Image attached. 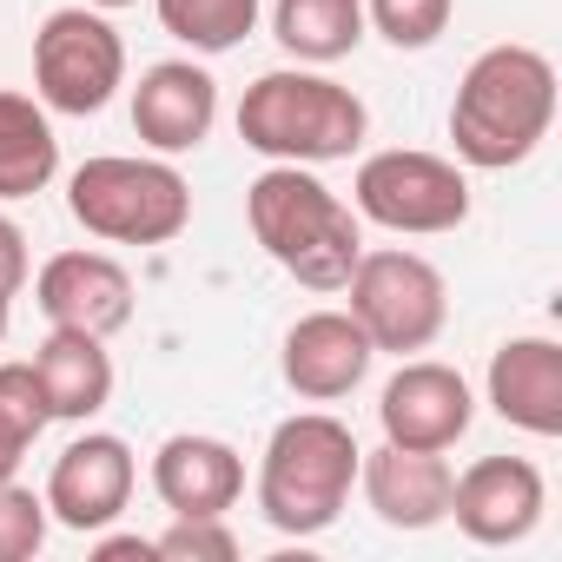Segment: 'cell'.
<instances>
[{"label": "cell", "mask_w": 562, "mask_h": 562, "mask_svg": "<svg viewBox=\"0 0 562 562\" xmlns=\"http://www.w3.org/2000/svg\"><path fill=\"white\" fill-rule=\"evenodd\" d=\"M555 126V60L542 47L503 41L483 47L450 100V146L463 172H509L522 166Z\"/></svg>", "instance_id": "1"}, {"label": "cell", "mask_w": 562, "mask_h": 562, "mask_svg": "<svg viewBox=\"0 0 562 562\" xmlns=\"http://www.w3.org/2000/svg\"><path fill=\"white\" fill-rule=\"evenodd\" d=\"M245 225L265 258L299 278L305 292H345V278L364 251V218L318 179V166H265L245 186Z\"/></svg>", "instance_id": "2"}, {"label": "cell", "mask_w": 562, "mask_h": 562, "mask_svg": "<svg viewBox=\"0 0 562 562\" xmlns=\"http://www.w3.org/2000/svg\"><path fill=\"white\" fill-rule=\"evenodd\" d=\"M371 133L364 100L325 67H271L238 100V139L278 166H331L351 159Z\"/></svg>", "instance_id": "3"}, {"label": "cell", "mask_w": 562, "mask_h": 562, "mask_svg": "<svg viewBox=\"0 0 562 562\" xmlns=\"http://www.w3.org/2000/svg\"><path fill=\"white\" fill-rule=\"evenodd\" d=\"M358 437L345 417L331 411H299L285 417L271 437H265V457H258V509L278 536H325L351 490H358Z\"/></svg>", "instance_id": "4"}, {"label": "cell", "mask_w": 562, "mask_h": 562, "mask_svg": "<svg viewBox=\"0 0 562 562\" xmlns=\"http://www.w3.org/2000/svg\"><path fill=\"white\" fill-rule=\"evenodd\" d=\"M67 212L87 238L106 245H172L192 225V186L159 153H100L74 166Z\"/></svg>", "instance_id": "5"}, {"label": "cell", "mask_w": 562, "mask_h": 562, "mask_svg": "<svg viewBox=\"0 0 562 562\" xmlns=\"http://www.w3.org/2000/svg\"><path fill=\"white\" fill-rule=\"evenodd\" d=\"M345 312L364 325L371 351H391V358H417L443 338L450 325V285L443 271L424 258V251H404V245H384V251H358L351 278H345Z\"/></svg>", "instance_id": "6"}, {"label": "cell", "mask_w": 562, "mask_h": 562, "mask_svg": "<svg viewBox=\"0 0 562 562\" xmlns=\"http://www.w3.org/2000/svg\"><path fill=\"white\" fill-rule=\"evenodd\" d=\"M351 212L364 225H384L397 238H443L470 218V172L424 146H391L358 159Z\"/></svg>", "instance_id": "7"}, {"label": "cell", "mask_w": 562, "mask_h": 562, "mask_svg": "<svg viewBox=\"0 0 562 562\" xmlns=\"http://www.w3.org/2000/svg\"><path fill=\"white\" fill-rule=\"evenodd\" d=\"M126 87V41L100 8H54L34 34V100L67 120H93Z\"/></svg>", "instance_id": "8"}, {"label": "cell", "mask_w": 562, "mask_h": 562, "mask_svg": "<svg viewBox=\"0 0 562 562\" xmlns=\"http://www.w3.org/2000/svg\"><path fill=\"white\" fill-rule=\"evenodd\" d=\"M133 490H139V457H133V443L113 437V430H87V437H74V443L54 457L41 496H47V516H54L60 529L93 536V529H113V522L126 516Z\"/></svg>", "instance_id": "9"}, {"label": "cell", "mask_w": 562, "mask_h": 562, "mask_svg": "<svg viewBox=\"0 0 562 562\" xmlns=\"http://www.w3.org/2000/svg\"><path fill=\"white\" fill-rule=\"evenodd\" d=\"M378 424H384V443H404V450H457L476 424V391L457 364H437V358H404L384 391H378Z\"/></svg>", "instance_id": "10"}, {"label": "cell", "mask_w": 562, "mask_h": 562, "mask_svg": "<svg viewBox=\"0 0 562 562\" xmlns=\"http://www.w3.org/2000/svg\"><path fill=\"white\" fill-rule=\"evenodd\" d=\"M542 509H549V483L529 457H476L450 483V522L476 549H509V542L536 536Z\"/></svg>", "instance_id": "11"}, {"label": "cell", "mask_w": 562, "mask_h": 562, "mask_svg": "<svg viewBox=\"0 0 562 562\" xmlns=\"http://www.w3.org/2000/svg\"><path fill=\"white\" fill-rule=\"evenodd\" d=\"M34 305L47 325L113 338L133 325V271L113 251H54L34 271Z\"/></svg>", "instance_id": "12"}, {"label": "cell", "mask_w": 562, "mask_h": 562, "mask_svg": "<svg viewBox=\"0 0 562 562\" xmlns=\"http://www.w3.org/2000/svg\"><path fill=\"white\" fill-rule=\"evenodd\" d=\"M378 351L364 338V325L345 312V305H325V312H305L292 331H285V351H278V371H285L292 397L305 404H338L351 397L364 378H371Z\"/></svg>", "instance_id": "13"}, {"label": "cell", "mask_w": 562, "mask_h": 562, "mask_svg": "<svg viewBox=\"0 0 562 562\" xmlns=\"http://www.w3.org/2000/svg\"><path fill=\"white\" fill-rule=\"evenodd\" d=\"M218 126V80L199 60H153L133 87V133L146 153H199Z\"/></svg>", "instance_id": "14"}, {"label": "cell", "mask_w": 562, "mask_h": 562, "mask_svg": "<svg viewBox=\"0 0 562 562\" xmlns=\"http://www.w3.org/2000/svg\"><path fill=\"white\" fill-rule=\"evenodd\" d=\"M483 397L490 411L522 430V437H562V345L542 338V331H522V338H503L490 351V371H483Z\"/></svg>", "instance_id": "15"}, {"label": "cell", "mask_w": 562, "mask_h": 562, "mask_svg": "<svg viewBox=\"0 0 562 562\" xmlns=\"http://www.w3.org/2000/svg\"><path fill=\"white\" fill-rule=\"evenodd\" d=\"M450 483H457V470L443 463V450L378 443L358 457V490H364L371 516L384 529H404V536L450 522Z\"/></svg>", "instance_id": "16"}, {"label": "cell", "mask_w": 562, "mask_h": 562, "mask_svg": "<svg viewBox=\"0 0 562 562\" xmlns=\"http://www.w3.org/2000/svg\"><path fill=\"white\" fill-rule=\"evenodd\" d=\"M153 496L172 516H225L245 496V457L225 437L179 430L153 450Z\"/></svg>", "instance_id": "17"}, {"label": "cell", "mask_w": 562, "mask_h": 562, "mask_svg": "<svg viewBox=\"0 0 562 562\" xmlns=\"http://www.w3.org/2000/svg\"><path fill=\"white\" fill-rule=\"evenodd\" d=\"M41 391H47V411L54 424H93L106 404H113V351L106 338L93 331H67V325H47L41 351L27 358Z\"/></svg>", "instance_id": "18"}, {"label": "cell", "mask_w": 562, "mask_h": 562, "mask_svg": "<svg viewBox=\"0 0 562 562\" xmlns=\"http://www.w3.org/2000/svg\"><path fill=\"white\" fill-rule=\"evenodd\" d=\"M54 172H60L54 113L34 93H8V87H0V205L47 192Z\"/></svg>", "instance_id": "19"}, {"label": "cell", "mask_w": 562, "mask_h": 562, "mask_svg": "<svg viewBox=\"0 0 562 562\" xmlns=\"http://www.w3.org/2000/svg\"><path fill=\"white\" fill-rule=\"evenodd\" d=\"M364 0H271V41L299 67H338L364 47Z\"/></svg>", "instance_id": "20"}, {"label": "cell", "mask_w": 562, "mask_h": 562, "mask_svg": "<svg viewBox=\"0 0 562 562\" xmlns=\"http://www.w3.org/2000/svg\"><path fill=\"white\" fill-rule=\"evenodd\" d=\"M153 14L186 54L218 60L258 27V0H153Z\"/></svg>", "instance_id": "21"}, {"label": "cell", "mask_w": 562, "mask_h": 562, "mask_svg": "<svg viewBox=\"0 0 562 562\" xmlns=\"http://www.w3.org/2000/svg\"><path fill=\"white\" fill-rule=\"evenodd\" d=\"M457 0H364V27L384 34L397 54H424L450 34Z\"/></svg>", "instance_id": "22"}, {"label": "cell", "mask_w": 562, "mask_h": 562, "mask_svg": "<svg viewBox=\"0 0 562 562\" xmlns=\"http://www.w3.org/2000/svg\"><path fill=\"white\" fill-rule=\"evenodd\" d=\"M47 529H54L47 496H34L21 476L0 483V562H34L47 549Z\"/></svg>", "instance_id": "23"}, {"label": "cell", "mask_w": 562, "mask_h": 562, "mask_svg": "<svg viewBox=\"0 0 562 562\" xmlns=\"http://www.w3.org/2000/svg\"><path fill=\"white\" fill-rule=\"evenodd\" d=\"M47 424H54V411H47V391H41L34 364H0V430L34 450L47 437Z\"/></svg>", "instance_id": "24"}, {"label": "cell", "mask_w": 562, "mask_h": 562, "mask_svg": "<svg viewBox=\"0 0 562 562\" xmlns=\"http://www.w3.org/2000/svg\"><path fill=\"white\" fill-rule=\"evenodd\" d=\"M159 562H238V536L225 516H172V529L153 536Z\"/></svg>", "instance_id": "25"}, {"label": "cell", "mask_w": 562, "mask_h": 562, "mask_svg": "<svg viewBox=\"0 0 562 562\" xmlns=\"http://www.w3.org/2000/svg\"><path fill=\"white\" fill-rule=\"evenodd\" d=\"M34 278V258H27V232L0 212V292L8 299H21V285Z\"/></svg>", "instance_id": "26"}, {"label": "cell", "mask_w": 562, "mask_h": 562, "mask_svg": "<svg viewBox=\"0 0 562 562\" xmlns=\"http://www.w3.org/2000/svg\"><path fill=\"white\" fill-rule=\"evenodd\" d=\"M93 555H100V562H120V555H139V562H159V549H153V536H106V529H93Z\"/></svg>", "instance_id": "27"}, {"label": "cell", "mask_w": 562, "mask_h": 562, "mask_svg": "<svg viewBox=\"0 0 562 562\" xmlns=\"http://www.w3.org/2000/svg\"><path fill=\"white\" fill-rule=\"evenodd\" d=\"M21 457H27V443H14L8 430H0V483H8V476H21Z\"/></svg>", "instance_id": "28"}, {"label": "cell", "mask_w": 562, "mask_h": 562, "mask_svg": "<svg viewBox=\"0 0 562 562\" xmlns=\"http://www.w3.org/2000/svg\"><path fill=\"white\" fill-rule=\"evenodd\" d=\"M87 8H100V14H113V8H139V0H87Z\"/></svg>", "instance_id": "29"}, {"label": "cell", "mask_w": 562, "mask_h": 562, "mask_svg": "<svg viewBox=\"0 0 562 562\" xmlns=\"http://www.w3.org/2000/svg\"><path fill=\"white\" fill-rule=\"evenodd\" d=\"M8 318H14V299H8V292H0V338H8Z\"/></svg>", "instance_id": "30"}]
</instances>
